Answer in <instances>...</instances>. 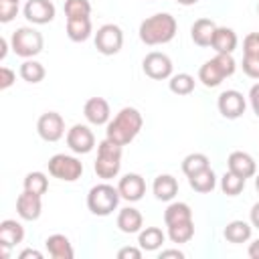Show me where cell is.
Listing matches in <instances>:
<instances>
[{"label":"cell","mask_w":259,"mask_h":259,"mask_svg":"<svg viewBox=\"0 0 259 259\" xmlns=\"http://www.w3.org/2000/svg\"><path fill=\"white\" fill-rule=\"evenodd\" d=\"M144 125V117L142 113L127 105V107H121L113 119L107 121V127H105V138H109L111 142L119 144V146H127L130 142H134V138L140 134Z\"/></svg>","instance_id":"6da1fadb"},{"label":"cell","mask_w":259,"mask_h":259,"mask_svg":"<svg viewBox=\"0 0 259 259\" xmlns=\"http://www.w3.org/2000/svg\"><path fill=\"white\" fill-rule=\"evenodd\" d=\"M178 30V22L170 12H158L148 16L146 20H142L140 24V40L148 47H156V45H166L176 36Z\"/></svg>","instance_id":"7a4b0ae2"},{"label":"cell","mask_w":259,"mask_h":259,"mask_svg":"<svg viewBox=\"0 0 259 259\" xmlns=\"http://www.w3.org/2000/svg\"><path fill=\"white\" fill-rule=\"evenodd\" d=\"M121 154H123V146L111 142L109 138L101 140L97 144V158H95V164H93L95 174L101 180L115 178L121 170Z\"/></svg>","instance_id":"3957f363"},{"label":"cell","mask_w":259,"mask_h":259,"mask_svg":"<svg viewBox=\"0 0 259 259\" xmlns=\"http://www.w3.org/2000/svg\"><path fill=\"white\" fill-rule=\"evenodd\" d=\"M237 69V63L233 59V55L229 53H217L212 59H208L204 65H200L198 69V81L212 89V87H219L227 77H231Z\"/></svg>","instance_id":"277c9868"},{"label":"cell","mask_w":259,"mask_h":259,"mask_svg":"<svg viewBox=\"0 0 259 259\" xmlns=\"http://www.w3.org/2000/svg\"><path fill=\"white\" fill-rule=\"evenodd\" d=\"M119 190L117 186H111L109 182H99L89 188L87 192V208L95 217H107L111 214L119 204Z\"/></svg>","instance_id":"5b68a950"},{"label":"cell","mask_w":259,"mask_h":259,"mask_svg":"<svg viewBox=\"0 0 259 259\" xmlns=\"http://www.w3.org/2000/svg\"><path fill=\"white\" fill-rule=\"evenodd\" d=\"M45 47L42 34L34 26H20L10 34V49L14 55L22 59H32L36 57Z\"/></svg>","instance_id":"8992f818"},{"label":"cell","mask_w":259,"mask_h":259,"mask_svg":"<svg viewBox=\"0 0 259 259\" xmlns=\"http://www.w3.org/2000/svg\"><path fill=\"white\" fill-rule=\"evenodd\" d=\"M49 174L53 178H59L63 182H75L83 174V162L69 154H55L47 162Z\"/></svg>","instance_id":"52a82bcc"},{"label":"cell","mask_w":259,"mask_h":259,"mask_svg":"<svg viewBox=\"0 0 259 259\" xmlns=\"http://www.w3.org/2000/svg\"><path fill=\"white\" fill-rule=\"evenodd\" d=\"M123 47V30L113 24V22H107L103 26L97 28L95 32V49L105 55V57H111V55H117Z\"/></svg>","instance_id":"ba28073f"},{"label":"cell","mask_w":259,"mask_h":259,"mask_svg":"<svg viewBox=\"0 0 259 259\" xmlns=\"http://www.w3.org/2000/svg\"><path fill=\"white\" fill-rule=\"evenodd\" d=\"M142 69L146 73V77L154 79V81H164V79H170L174 73V65H172V59L166 55V53H160V51H152L144 57L142 61Z\"/></svg>","instance_id":"9c48e42d"},{"label":"cell","mask_w":259,"mask_h":259,"mask_svg":"<svg viewBox=\"0 0 259 259\" xmlns=\"http://www.w3.org/2000/svg\"><path fill=\"white\" fill-rule=\"evenodd\" d=\"M36 132L45 142H59L65 136V119L57 111H45L36 121Z\"/></svg>","instance_id":"30bf717a"},{"label":"cell","mask_w":259,"mask_h":259,"mask_svg":"<svg viewBox=\"0 0 259 259\" xmlns=\"http://www.w3.org/2000/svg\"><path fill=\"white\" fill-rule=\"evenodd\" d=\"M67 146L73 154H89L95 148V136L89 130V125L75 123L71 130H67Z\"/></svg>","instance_id":"8fae6325"},{"label":"cell","mask_w":259,"mask_h":259,"mask_svg":"<svg viewBox=\"0 0 259 259\" xmlns=\"http://www.w3.org/2000/svg\"><path fill=\"white\" fill-rule=\"evenodd\" d=\"M217 107H219V111H221L223 117H227V119H237V117H241V115L245 113L247 101H245V97H243L241 91H237V89H227V91H223V93L219 95Z\"/></svg>","instance_id":"7c38bea8"},{"label":"cell","mask_w":259,"mask_h":259,"mask_svg":"<svg viewBox=\"0 0 259 259\" xmlns=\"http://www.w3.org/2000/svg\"><path fill=\"white\" fill-rule=\"evenodd\" d=\"M24 239V227L14 219H4L0 223V255L6 259L10 255V249L22 243Z\"/></svg>","instance_id":"4fadbf2b"},{"label":"cell","mask_w":259,"mask_h":259,"mask_svg":"<svg viewBox=\"0 0 259 259\" xmlns=\"http://www.w3.org/2000/svg\"><path fill=\"white\" fill-rule=\"evenodd\" d=\"M22 12H24V18L32 24H49L53 22L57 8L51 0H26Z\"/></svg>","instance_id":"5bb4252c"},{"label":"cell","mask_w":259,"mask_h":259,"mask_svg":"<svg viewBox=\"0 0 259 259\" xmlns=\"http://www.w3.org/2000/svg\"><path fill=\"white\" fill-rule=\"evenodd\" d=\"M117 190H119V196L123 200L138 202L146 194V180H144V176H140L136 172H130V174H125V176L119 178Z\"/></svg>","instance_id":"9a60e30c"},{"label":"cell","mask_w":259,"mask_h":259,"mask_svg":"<svg viewBox=\"0 0 259 259\" xmlns=\"http://www.w3.org/2000/svg\"><path fill=\"white\" fill-rule=\"evenodd\" d=\"M42 212V196L22 190V194H18L16 198V214L22 221H36Z\"/></svg>","instance_id":"2e32d148"},{"label":"cell","mask_w":259,"mask_h":259,"mask_svg":"<svg viewBox=\"0 0 259 259\" xmlns=\"http://www.w3.org/2000/svg\"><path fill=\"white\" fill-rule=\"evenodd\" d=\"M83 115L89 123L93 125H107V121L111 119V109L107 99L103 97H89L83 105Z\"/></svg>","instance_id":"e0dca14e"},{"label":"cell","mask_w":259,"mask_h":259,"mask_svg":"<svg viewBox=\"0 0 259 259\" xmlns=\"http://www.w3.org/2000/svg\"><path fill=\"white\" fill-rule=\"evenodd\" d=\"M227 166H229L231 172H235L237 176H241V178H245V180L257 174V162L253 160L251 154H247V152H243V150L231 152L229 158H227Z\"/></svg>","instance_id":"ac0fdd59"},{"label":"cell","mask_w":259,"mask_h":259,"mask_svg":"<svg viewBox=\"0 0 259 259\" xmlns=\"http://www.w3.org/2000/svg\"><path fill=\"white\" fill-rule=\"evenodd\" d=\"M117 229L125 235H134V233H140L144 229V217L138 208L134 206H125L117 212Z\"/></svg>","instance_id":"d6986e66"},{"label":"cell","mask_w":259,"mask_h":259,"mask_svg":"<svg viewBox=\"0 0 259 259\" xmlns=\"http://www.w3.org/2000/svg\"><path fill=\"white\" fill-rule=\"evenodd\" d=\"M45 247H47V253H49L53 259H73V255H75L69 237L63 235V233L49 235L47 241H45Z\"/></svg>","instance_id":"ffe728a7"},{"label":"cell","mask_w":259,"mask_h":259,"mask_svg":"<svg viewBox=\"0 0 259 259\" xmlns=\"http://www.w3.org/2000/svg\"><path fill=\"white\" fill-rule=\"evenodd\" d=\"M152 192L158 200L162 202H170L176 194H178V180L172 176V174H158L154 178V184H152Z\"/></svg>","instance_id":"44dd1931"},{"label":"cell","mask_w":259,"mask_h":259,"mask_svg":"<svg viewBox=\"0 0 259 259\" xmlns=\"http://www.w3.org/2000/svg\"><path fill=\"white\" fill-rule=\"evenodd\" d=\"M214 30H217L214 20H210V18H198L190 26V38L198 47H210L212 36H214Z\"/></svg>","instance_id":"7402d4cb"},{"label":"cell","mask_w":259,"mask_h":259,"mask_svg":"<svg viewBox=\"0 0 259 259\" xmlns=\"http://www.w3.org/2000/svg\"><path fill=\"white\" fill-rule=\"evenodd\" d=\"M237 42H239V38H237V32L233 28L217 26L210 47L214 49V53H229V55H233V51L237 49Z\"/></svg>","instance_id":"603a6c76"},{"label":"cell","mask_w":259,"mask_h":259,"mask_svg":"<svg viewBox=\"0 0 259 259\" xmlns=\"http://www.w3.org/2000/svg\"><path fill=\"white\" fill-rule=\"evenodd\" d=\"M251 233H253V225L247 221H231V223H227V227L223 231L225 239L229 243H235V245L247 243L251 239Z\"/></svg>","instance_id":"cb8c5ba5"},{"label":"cell","mask_w":259,"mask_h":259,"mask_svg":"<svg viewBox=\"0 0 259 259\" xmlns=\"http://www.w3.org/2000/svg\"><path fill=\"white\" fill-rule=\"evenodd\" d=\"M93 28H91V18L89 16H81V18H67V36L73 42H83L91 36Z\"/></svg>","instance_id":"d4e9b609"},{"label":"cell","mask_w":259,"mask_h":259,"mask_svg":"<svg viewBox=\"0 0 259 259\" xmlns=\"http://www.w3.org/2000/svg\"><path fill=\"white\" fill-rule=\"evenodd\" d=\"M188 184L194 192H200V194H206V192H212L214 186H217V174L212 172V168H204L192 176H188Z\"/></svg>","instance_id":"484cf974"},{"label":"cell","mask_w":259,"mask_h":259,"mask_svg":"<svg viewBox=\"0 0 259 259\" xmlns=\"http://www.w3.org/2000/svg\"><path fill=\"white\" fill-rule=\"evenodd\" d=\"M164 241H166V235L160 227H146L138 233V245L144 251H156L162 247Z\"/></svg>","instance_id":"4316f807"},{"label":"cell","mask_w":259,"mask_h":259,"mask_svg":"<svg viewBox=\"0 0 259 259\" xmlns=\"http://www.w3.org/2000/svg\"><path fill=\"white\" fill-rule=\"evenodd\" d=\"M192 221V208L186 202H170L164 210V223L166 227L178 225V223H186Z\"/></svg>","instance_id":"83f0119b"},{"label":"cell","mask_w":259,"mask_h":259,"mask_svg":"<svg viewBox=\"0 0 259 259\" xmlns=\"http://www.w3.org/2000/svg\"><path fill=\"white\" fill-rule=\"evenodd\" d=\"M18 75H20L22 81L34 85V83H40V81L45 79L47 71H45L42 63H38V61H34V59H24V63H22L20 69H18Z\"/></svg>","instance_id":"f1b7e54d"},{"label":"cell","mask_w":259,"mask_h":259,"mask_svg":"<svg viewBox=\"0 0 259 259\" xmlns=\"http://www.w3.org/2000/svg\"><path fill=\"white\" fill-rule=\"evenodd\" d=\"M194 85L196 81L190 73H176L168 79V89L176 95H190L194 91Z\"/></svg>","instance_id":"f546056e"},{"label":"cell","mask_w":259,"mask_h":259,"mask_svg":"<svg viewBox=\"0 0 259 259\" xmlns=\"http://www.w3.org/2000/svg\"><path fill=\"white\" fill-rule=\"evenodd\" d=\"M208 166H210V160L202 152H192L182 160V172L186 176H192V174H196V172H200V170H204Z\"/></svg>","instance_id":"4dcf8cb0"},{"label":"cell","mask_w":259,"mask_h":259,"mask_svg":"<svg viewBox=\"0 0 259 259\" xmlns=\"http://www.w3.org/2000/svg\"><path fill=\"white\" fill-rule=\"evenodd\" d=\"M22 186H24V190H28V192H34V194H40V196H42V194L49 190V178H47V174H45V172L34 170V172H28V174L24 176Z\"/></svg>","instance_id":"1f68e13d"},{"label":"cell","mask_w":259,"mask_h":259,"mask_svg":"<svg viewBox=\"0 0 259 259\" xmlns=\"http://www.w3.org/2000/svg\"><path fill=\"white\" fill-rule=\"evenodd\" d=\"M194 237V221H186V223H178L168 227V239L172 243H188Z\"/></svg>","instance_id":"d6a6232c"},{"label":"cell","mask_w":259,"mask_h":259,"mask_svg":"<svg viewBox=\"0 0 259 259\" xmlns=\"http://www.w3.org/2000/svg\"><path fill=\"white\" fill-rule=\"evenodd\" d=\"M243 188H245V178L237 176V174L231 172V170H227V172L223 174V178H221V190H223V194H227V196H237V194L243 192Z\"/></svg>","instance_id":"836d02e7"},{"label":"cell","mask_w":259,"mask_h":259,"mask_svg":"<svg viewBox=\"0 0 259 259\" xmlns=\"http://www.w3.org/2000/svg\"><path fill=\"white\" fill-rule=\"evenodd\" d=\"M91 14L89 0H65V16L67 18H81Z\"/></svg>","instance_id":"e575fe53"},{"label":"cell","mask_w":259,"mask_h":259,"mask_svg":"<svg viewBox=\"0 0 259 259\" xmlns=\"http://www.w3.org/2000/svg\"><path fill=\"white\" fill-rule=\"evenodd\" d=\"M18 14V2L14 0H0V22L8 24Z\"/></svg>","instance_id":"d590c367"},{"label":"cell","mask_w":259,"mask_h":259,"mask_svg":"<svg viewBox=\"0 0 259 259\" xmlns=\"http://www.w3.org/2000/svg\"><path fill=\"white\" fill-rule=\"evenodd\" d=\"M241 67H243V73H245L247 77H251V79H259V57L243 55Z\"/></svg>","instance_id":"8d00e7d4"},{"label":"cell","mask_w":259,"mask_h":259,"mask_svg":"<svg viewBox=\"0 0 259 259\" xmlns=\"http://www.w3.org/2000/svg\"><path fill=\"white\" fill-rule=\"evenodd\" d=\"M243 55L259 57V32H249L243 38Z\"/></svg>","instance_id":"74e56055"},{"label":"cell","mask_w":259,"mask_h":259,"mask_svg":"<svg viewBox=\"0 0 259 259\" xmlns=\"http://www.w3.org/2000/svg\"><path fill=\"white\" fill-rule=\"evenodd\" d=\"M16 81V73L8 67H0V91H6Z\"/></svg>","instance_id":"f35d334b"},{"label":"cell","mask_w":259,"mask_h":259,"mask_svg":"<svg viewBox=\"0 0 259 259\" xmlns=\"http://www.w3.org/2000/svg\"><path fill=\"white\" fill-rule=\"evenodd\" d=\"M142 247L138 245V247H121L119 251H117V259H140L142 257Z\"/></svg>","instance_id":"ab89813d"},{"label":"cell","mask_w":259,"mask_h":259,"mask_svg":"<svg viewBox=\"0 0 259 259\" xmlns=\"http://www.w3.org/2000/svg\"><path fill=\"white\" fill-rule=\"evenodd\" d=\"M249 103L253 107V113L259 117V83H255L251 89H249Z\"/></svg>","instance_id":"60d3db41"},{"label":"cell","mask_w":259,"mask_h":259,"mask_svg":"<svg viewBox=\"0 0 259 259\" xmlns=\"http://www.w3.org/2000/svg\"><path fill=\"white\" fill-rule=\"evenodd\" d=\"M249 221H251V225H253L255 229H259V202H255V204L251 206V210H249Z\"/></svg>","instance_id":"b9f144b4"},{"label":"cell","mask_w":259,"mask_h":259,"mask_svg":"<svg viewBox=\"0 0 259 259\" xmlns=\"http://www.w3.org/2000/svg\"><path fill=\"white\" fill-rule=\"evenodd\" d=\"M18 257L20 259H42V253L36 251V249H24V251H20Z\"/></svg>","instance_id":"7bdbcfd3"},{"label":"cell","mask_w":259,"mask_h":259,"mask_svg":"<svg viewBox=\"0 0 259 259\" xmlns=\"http://www.w3.org/2000/svg\"><path fill=\"white\" fill-rule=\"evenodd\" d=\"M166 257H178V259H182L184 253H182L180 249H166V251L160 253V259H166Z\"/></svg>","instance_id":"ee69618b"},{"label":"cell","mask_w":259,"mask_h":259,"mask_svg":"<svg viewBox=\"0 0 259 259\" xmlns=\"http://www.w3.org/2000/svg\"><path fill=\"white\" fill-rule=\"evenodd\" d=\"M247 255H249L251 259H259V239H255V241L249 245V249H247Z\"/></svg>","instance_id":"f6af8a7d"},{"label":"cell","mask_w":259,"mask_h":259,"mask_svg":"<svg viewBox=\"0 0 259 259\" xmlns=\"http://www.w3.org/2000/svg\"><path fill=\"white\" fill-rule=\"evenodd\" d=\"M8 45H10V40L8 38H0V61H4L6 59V53H8Z\"/></svg>","instance_id":"bcb514c9"},{"label":"cell","mask_w":259,"mask_h":259,"mask_svg":"<svg viewBox=\"0 0 259 259\" xmlns=\"http://www.w3.org/2000/svg\"><path fill=\"white\" fill-rule=\"evenodd\" d=\"M178 4H182V6H192V4H196L198 0H176Z\"/></svg>","instance_id":"7dc6e473"},{"label":"cell","mask_w":259,"mask_h":259,"mask_svg":"<svg viewBox=\"0 0 259 259\" xmlns=\"http://www.w3.org/2000/svg\"><path fill=\"white\" fill-rule=\"evenodd\" d=\"M255 188H257V192H259V172L255 174Z\"/></svg>","instance_id":"c3c4849f"},{"label":"cell","mask_w":259,"mask_h":259,"mask_svg":"<svg viewBox=\"0 0 259 259\" xmlns=\"http://www.w3.org/2000/svg\"><path fill=\"white\" fill-rule=\"evenodd\" d=\"M257 14H259V4H257Z\"/></svg>","instance_id":"681fc988"},{"label":"cell","mask_w":259,"mask_h":259,"mask_svg":"<svg viewBox=\"0 0 259 259\" xmlns=\"http://www.w3.org/2000/svg\"><path fill=\"white\" fill-rule=\"evenodd\" d=\"M14 2H20V0H14Z\"/></svg>","instance_id":"f907efd6"}]
</instances>
